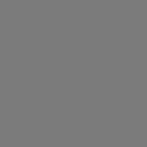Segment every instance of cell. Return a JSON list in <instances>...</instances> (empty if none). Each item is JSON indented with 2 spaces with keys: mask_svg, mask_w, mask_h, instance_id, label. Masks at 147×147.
<instances>
[]
</instances>
